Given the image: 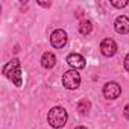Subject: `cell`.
<instances>
[{
  "label": "cell",
  "mask_w": 129,
  "mask_h": 129,
  "mask_svg": "<svg viewBox=\"0 0 129 129\" xmlns=\"http://www.w3.org/2000/svg\"><path fill=\"white\" fill-rule=\"evenodd\" d=\"M47 121L52 127H62L67 121V111L62 106H55L47 114Z\"/></svg>",
  "instance_id": "obj_1"
},
{
  "label": "cell",
  "mask_w": 129,
  "mask_h": 129,
  "mask_svg": "<svg viewBox=\"0 0 129 129\" xmlns=\"http://www.w3.org/2000/svg\"><path fill=\"white\" fill-rule=\"evenodd\" d=\"M3 75L9 78L17 87H21V70H20V61L12 59L3 67Z\"/></svg>",
  "instance_id": "obj_2"
},
{
  "label": "cell",
  "mask_w": 129,
  "mask_h": 129,
  "mask_svg": "<svg viewBox=\"0 0 129 129\" xmlns=\"http://www.w3.org/2000/svg\"><path fill=\"white\" fill-rule=\"evenodd\" d=\"M81 84V76L76 70H69L62 76V85L67 90H76Z\"/></svg>",
  "instance_id": "obj_3"
},
{
  "label": "cell",
  "mask_w": 129,
  "mask_h": 129,
  "mask_svg": "<svg viewBox=\"0 0 129 129\" xmlns=\"http://www.w3.org/2000/svg\"><path fill=\"white\" fill-rule=\"evenodd\" d=\"M50 43L55 49H62L67 44V34L62 29H56L52 35H50Z\"/></svg>",
  "instance_id": "obj_4"
},
{
  "label": "cell",
  "mask_w": 129,
  "mask_h": 129,
  "mask_svg": "<svg viewBox=\"0 0 129 129\" xmlns=\"http://www.w3.org/2000/svg\"><path fill=\"white\" fill-rule=\"evenodd\" d=\"M120 93H121V88H120V85L117 82H108L103 87V96L106 99H109V100L117 99L120 96Z\"/></svg>",
  "instance_id": "obj_5"
},
{
  "label": "cell",
  "mask_w": 129,
  "mask_h": 129,
  "mask_svg": "<svg viewBox=\"0 0 129 129\" xmlns=\"http://www.w3.org/2000/svg\"><path fill=\"white\" fill-rule=\"evenodd\" d=\"M100 50L105 56H114L115 52H117V44L114 40L111 38H105L102 43H100Z\"/></svg>",
  "instance_id": "obj_6"
},
{
  "label": "cell",
  "mask_w": 129,
  "mask_h": 129,
  "mask_svg": "<svg viewBox=\"0 0 129 129\" xmlns=\"http://www.w3.org/2000/svg\"><path fill=\"white\" fill-rule=\"evenodd\" d=\"M114 27H115V32L120 34V35L129 34V18H127L126 15L117 17V20H115V23H114Z\"/></svg>",
  "instance_id": "obj_7"
},
{
  "label": "cell",
  "mask_w": 129,
  "mask_h": 129,
  "mask_svg": "<svg viewBox=\"0 0 129 129\" xmlns=\"http://www.w3.org/2000/svg\"><path fill=\"white\" fill-rule=\"evenodd\" d=\"M67 62L73 69H84L85 67V58L79 53H70L67 56Z\"/></svg>",
  "instance_id": "obj_8"
},
{
  "label": "cell",
  "mask_w": 129,
  "mask_h": 129,
  "mask_svg": "<svg viewBox=\"0 0 129 129\" xmlns=\"http://www.w3.org/2000/svg\"><path fill=\"white\" fill-rule=\"evenodd\" d=\"M55 64H56V56L52 52H44L41 56V66L44 69H52Z\"/></svg>",
  "instance_id": "obj_9"
},
{
  "label": "cell",
  "mask_w": 129,
  "mask_h": 129,
  "mask_svg": "<svg viewBox=\"0 0 129 129\" xmlns=\"http://www.w3.org/2000/svg\"><path fill=\"white\" fill-rule=\"evenodd\" d=\"M90 109H91V103H90V100H87V99L79 100V103H78V111H79L82 115L88 114V112H90Z\"/></svg>",
  "instance_id": "obj_10"
},
{
  "label": "cell",
  "mask_w": 129,
  "mask_h": 129,
  "mask_svg": "<svg viewBox=\"0 0 129 129\" xmlns=\"http://www.w3.org/2000/svg\"><path fill=\"white\" fill-rule=\"evenodd\" d=\"M91 30H93V23H91L90 20L81 21V24H79V32H81L82 35H88V34H91Z\"/></svg>",
  "instance_id": "obj_11"
},
{
  "label": "cell",
  "mask_w": 129,
  "mask_h": 129,
  "mask_svg": "<svg viewBox=\"0 0 129 129\" xmlns=\"http://www.w3.org/2000/svg\"><path fill=\"white\" fill-rule=\"evenodd\" d=\"M111 5L115 6V8H124V6L127 5V0H123V2H115V0H112Z\"/></svg>",
  "instance_id": "obj_12"
},
{
  "label": "cell",
  "mask_w": 129,
  "mask_h": 129,
  "mask_svg": "<svg viewBox=\"0 0 129 129\" xmlns=\"http://www.w3.org/2000/svg\"><path fill=\"white\" fill-rule=\"evenodd\" d=\"M123 115H124V117H126V118L129 120V103H127V105L124 106V109H123Z\"/></svg>",
  "instance_id": "obj_13"
},
{
  "label": "cell",
  "mask_w": 129,
  "mask_h": 129,
  "mask_svg": "<svg viewBox=\"0 0 129 129\" xmlns=\"http://www.w3.org/2000/svg\"><path fill=\"white\" fill-rule=\"evenodd\" d=\"M124 69L129 72V53L126 55V58H124Z\"/></svg>",
  "instance_id": "obj_14"
},
{
  "label": "cell",
  "mask_w": 129,
  "mask_h": 129,
  "mask_svg": "<svg viewBox=\"0 0 129 129\" xmlns=\"http://www.w3.org/2000/svg\"><path fill=\"white\" fill-rule=\"evenodd\" d=\"M40 6H44V8H50V3H44V2H38Z\"/></svg>",
  "instance_id": "obj_15"
},
{
  "label": "cell",
  "mask_w": 129,
  "mask_h": 129,
  "mask_svg": "<svg viewBox=\"0 0 129 129\" xmlns=\"http://www.w3.org/2000/svg\"><path fill=\"white\" fill-rule=\"evenodd\" d=\"M75 129H87L85 126H78V127H75Z\"/></svg>",
  "instance_id": "obj_16"
}]
</instances>
